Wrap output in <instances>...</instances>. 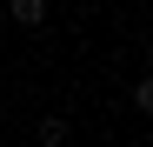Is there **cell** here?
I'll return each instance as SVG.
<instances>
[{
    "label": "cell",
    "mask_w": 153,
    "mask_h": 147,
    "mask_svg": "<svg viewBox=\"0 0 153 147\" xmlns=\"http://www.w3.org/2000/svg\"><path fill=\"white\" fill-rule=\"evenodd\" d=\"M7 20H13V27H47V0H7Z\"/></svg>",
    "instance_id": "cell-1"
},
{
    "label": "cell",
    "mask_w": 153,
    "mask_h": 147,
    "mask_svg": "<svg viewBox=\"0 0 153 147\" xmlns=\"http://www.w3.org/2000/svg\"><path fill=\"white\" fill-rule=\"evenodd\" d=\"M67 134H73V127H67L60 114H47L40 127H33V140H40V147H67Z\"/></svg>",
    "instance_id": "cell-2"
}]
</instances>
